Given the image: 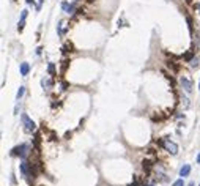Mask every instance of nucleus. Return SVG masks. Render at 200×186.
Here are the masks:
<instances>
[{
    "mask_svg": "<svg viewBox=\"0 0 200 186\" xmlns=\"http://www.w3.org/2000/svg\"><path fill=\"white\" fill-rule=\"evenodd\" d=\"M159 145L162 147L165 152L170 153L172 156H176V155H178V145H176L174 141H170V139H162V141H159Z\"/></svg>",
    "mask_w": 200,
    "mask_h": 186,
    "instance_id": "obj_1",
    "label": "nucleus"
},
{
    "mask_svg": "<svg viewBox=\"0 0 200 186\" xmlns=\"http://www.w3.org/2000/svg\"><path fill=\"white\" fill-rule=\"evenodd\" d=\"M29 152H30V145L29 144H19V145H16L13 150H11V156H19V158H24L29 155Z\"/></svg>",
    "mask_w": 200,
    "mask_h": 186,
    "instance_id": "obj_2",
    "label": "nucleus"
},
{
    "mask_svg": "<svg viewBox=\"0 0 200 186\" xmlns=\"http://www.w3.org/2000/svg\"><path fill=\"white\" fill-rule=\"evenodd\" d=\"M21 120H22V125H24V131H25V133L32 134L33 131L36 129V125H35V122H33V120L30 118L27 114H22V115H21Z\"/></svg>",
    "mask_w": 200,
    "mask_h": 186,
    "instance_id": "obj_3",
    "label": "nucleus"
},
{
    "mask_svg": "<svg viewBox=\"0 0 200 186\" xmlns=\"http://www.w3.org/2000/svg\"><path fill=\"white\" fill-rule=\"evenodd\" d=\"M180 85H181V88L186 93H191L192 88H194V84H192V79L189 76H181L180 77Z\"/></svg>",
    "mask_w": 200,
    "mask_h": 186,
    "instance_id": "obj_4",
    "label": "nucleus"
},
{
    "mask_svg": "<svg viewBox=\"0 0 200 186\" xmlns=\"http://www.w3.org/2000/svg\"><path fill=\"white\" fill-rule=\"evenodd\" d=\"M41 85H43L44 90H51V88L54 87V80L51 79V77H43V79H41Z\"/></svg>",
    "mask_w": 200,
    "mask_h": 186,
    "instance_id": "obj_5",
    "label": "nucleus"
},
{
    "mask_svg": "<svg viewBox=\"0 0 200 186\" xmlns=\"http://www.w3.org/2000/svg\"><path fill=\"white\" fill-rule=\"evenodd\" d=\"M19 71H21V76H27L30 73V65L24 62V63H21V66H19Z\"/></svg>",
    "mask_w": 200,
    "mask_h": 186,
    "instance_id": "obj_6",
    "label": "nucleus"
},
{
    "mask_svg": "<svg viewBox=\"0 0 200 186\" xmlns=\"http://www.w3.org/2000/svg\"><path fill=\"white\" fill-rule=\"evenodd\" d=\"M142 167H144V170L147 173L151 172V169H153V161H150V159H144L142 161Z\"/></svg>",
    "mask_w": 200,
    "mask_h": 186,
    "instance_id": "obj_7",
    "label": "nucleus"
},
{
    "mask_svg": "<svg viewBox=\"0 0 200 186\" xmlns=\"http://www.w3.org/2000/svg\"><path fill=\"white\" fill-rule=\"evenodd\" d=\"M191 173V166L189 164H184L181 169H180V177L181 178H184V177H187Z\"/></svg>",
    "mask_w": 200,
    "mask_h": 186,
    "instance_id": "obj_8",
    "label": "nucleus"
},
{
    "mask_svg": "<svg viewBox=\"0 0 200 186\" xmlns=\"http://www.w3.org/2000/svg\"><path fill=\"white\" fill-rule=\"evenodd\" d=\"M61 51H63L65 54H70V52H74V48H72L71 43H65V46L61 48Z\"/></svg>",
    "mask_w": 200,
    "mask_h": 186,
    "instance_id": "obj_9",
    "label": "nucleus"
},
{
    "mask_svg": "<svg viewBox=\"0 0 200 186\" xmlns=\"http://www.w3.org/2000/svg\"><path fill=\"white\" fill-rule=\"evenodd\" d=\"M192 57H194V49H189V51H187V52L183 55V60H186V62H191V60H194V59H192Z\"/></svg>",
    "mask_w": 200,
    "mask_h": 186,
    "instance_id": "obj_10",
    "label": "nucleus"
},
{
    "mask_svg": "<svg viewBox=\"0 0 200 186\" xmlns=\"http://www.w3.org/2000/svg\"><path fill=\"white\" fill-rule=\"evenodd\" d=\"M167 68L172 69V73H176V71H178V65H176L175 62H170V60L167 62Z\"/></svg>",
    "mask_w": 200,
    "mask_h": 186,
    "instance_id": "obj_11",
    "label": "nucleus"
},
{
    "mask_svg": "<svg viewBox=\"0 0 200 186\" xmlns=\"http://www.w3.org/2000/svg\"><path fill=\"white\" fill-rule=\"evenodd\" d=\"M68 66H70V60L65 59L63 62H61V69H60L61 74H65V73H66V68H68Z\"/></svg>",
    "mask_w": 200,
    "mask_h": 186,
    "instance_id": "obj_12",
    "label": "nucleus"
},
{
    "mask_svg": "<svg viewBox=\"0 0 200 186\" xmlns=\"http://www.w3.org/2000/svg\"><path fill=\"white\" fill-rule=\"evenodd\" d=\"M47 73L51 76H55V63H52V62H51V63L47 65Z\"/></svg>",
    "mask_w": 200,
    "mask_h": 186,
    "instance_id": "obj_13",
    "label": "nucleus"
},
{
    "mask_svg": "<svg viewBox=\"0 0 200 186\" xmlns=\"http://www.w3.org/2000/svg\"><path fill=\"white\" fill-rule=\"evenodd\" d=\"M24 92H25V87H24V85H21V87H19V90H17V95H16L17 101L22 98V95H24Z\"/></svg>",
    "mask_w": 200,
    "mask_h": 186,
    "instance_id": "obj_14",
    "label": "nucleus"
},
{
    "mask_svg": "<svg viewBox=\"0 0 200 186\" xmlns=\"http://www.w3.org/2000/svg\"><path fill=\"white\" fill-rule=\"evenodd\" d=\"M181 106H183V109H187V107H189V99H187L186 96L181 98Z\"/></svg>",
    "mask_w": 200,
    "mask_h": 186,
    "instance_id": "obj_15",
    "label": "nucleus"
},
{
    "mask_svg": "<svg viewBox=\"0 0 200 186\" xmlns=\"http://www.w3.org/2000/svg\"><path fill=\"white\" fill-rule=\"evenodd\" d=\"M186 21H187V25H189V32L192 33V30H194V24H192V17H191V16H186Z\"/></svg>",
    "mask_w": 200,
    "mask_h": 186,
    "instance_id": "obj_16",
    "label": "nucleus"
},
{
    "mask_svg": "<svg viewBox=\"0 0 200 186\" xmlns=\"http://www.w3.org/2000/svg\"><path fill=\"white\" fill-rule=\"evenodd\" d=\"M172 186H184V180L183 178H178V180H175L174 183H172Z\"/></svg>",
    "mask_w": 200,
    "mask_h": 186,
    "instance_id": "obj_17",
    "label": "nucleus"
},
{
    "mask_svg": "<svg viewBox=\"0 0 200 186\" xmlns=\"http://www.w3.org/2000/svg\"><path fill=\"white\" fill-rule=\"evenodd\" d=\"M57 32H59L60 36H63V22H59V25H57Z\"/></svg>",
    "mask_w": 200,
    "mask_h": 186,
    "instance_id": "obj_18",
    "label": "nucleus"
},
{
    "mask_svg": "<svg viewBox=\"0 0 200 186\" xmlns=\"http://www.w3.org/2000/svg\"><path fill=\"white\" fill-rule=\"evenodd\" d=\"M68 8H70V3H68V2H61V10L68 11Z\"/></svg>",
    "mask_w": 200,
    "mask_h": 186,
    "instance_id": "obj_19",
    "label": "nucleus"
},
{
    "mask_svg": "<svg viewBox=\"0 0 200 186\" xmlns=\"http://www.w3.org/2000/svg\"><path fill=\"white\" fill-rule=\"evenodd\" d=\"M24 25H25V21H19V25H17V30H19V32H22V30H24Z\"/></svg>",
    "mask_w": 200,
    "mask_h": 186,
    "instance_id": "obj_20",
    "label": "nucleus"
},
{
    "mask_svg": "<svg viewBox=\"0 0 200 186\" xmlns=\"http://www.w3.org/2000/svg\"><path fill=\"white\" fill-rule=\"evenodd\" d=\"M27 14H29V11H27V10H24V11H22V13H21V21H25Z\"/></svg>",
    "mask_w": 200,
    "mask_h": 186,
    "instance_id": "obj_21",
    "label": "nucleus"
},
{
    "mask_svg": "<svg viewBox=\"0 0 200 186\" xmlns=\"http://www.w3.org/2000/svg\"><path fill=\"white\" fill-rule=\"evenodd\" d=\"M43 2H44V0H40V2H38V5H36V11H40L41 5H43Z\"/></svg>",
    "mask_w": 200,
    "mask_h": 186,
    "instance_id": "obj_22",
    "label": "nucleus"
},
{
    "mask_svg": "<svg viewBox=\"0 0 200 186\" xmlns=\"http://www.w3.org/2000/svg\"><path fill=\"white\" fill-rule=\"evenodd\" d=\"M68 88V82H61V90H66Z\"/></svg>",
    "mask_w": 200,
    "mask_h": 186,
    "instance_id": "obj_23",
    "label": "nucleus"
},
{
    "mask_svg": "<svg viewBox=\"0 0 200 186\" xmlns=\"http://www.w3.org/2000/svg\"><path fill=\"white\" fill-rule=\"evenodd\" d=\"M25 3L27 5H33V0H25Z\"/></svg>",
    "mask_w": 200,
    "mask_h": 186,
    "instance_id": "obj_24",
    "label": "nucleus"
},
{
    "mask_svg": "<svg viewBox=\"0 0 200 186\" xmlns=\"http://www.w3.org/2000/svg\"><path fill=\"white\" fill-rule=\"evenodd\" d=\"M194 8H197V10L200 11V3H195V5H194Z\"/></svg>",
    "mask_w": 200,
    "mask_h": 186,
    "instance_id": "obj_25",
    "label": "nucleus"
},
{
    "mask_svg": "<svg viewBox=\"0 0 200 186\" xmlns=\"http://www.w3.org/2000/svg\"><path fill=\"white\" fill-rule=\"evenodd\" d=\"M187 186H195V183H194V181H191V183L187 185Z\"/></svg>",
    "mask_w": 200,
    "mask_h": 186,
    "instance_id": "obj_26",
    "label": "nucleus"
},
{
    "mask_svg": "<svg viewBox=\"0 0 200 186\" xmlns=\"http://www.w3.org/2000/svg\"><path fill=\"white\" fill-rule=\"evenodd\" d=\"M197 162H200V153L197 155Z\"/></svg>",
    "mask_w": 200,
    "mask_h": 186,
    "instance_id": "obj_27",
    "label": "nucleus"
},
{
    "mask_svg": "<svg viewBox=\"0 0 200 186\" xmlns=\"http://www.w3.org/2000/svg\"><path fill=\"white\" fill-rule=\"evenodd\" d=\"M87 2H88V3H91V2H95V0H87Z\"/></svg>",
    "mask_w": 200,
    "mask_h": 186,
    "instance_id": "obj_28",
    "label": "nucleus"
},
{
    "mask_svg": "<svg viewBox=\"0 0 200 186\" xmlns=\"http://www.w3.org/2000/svg\"><path fill=\"white\" fill-rule=\"evenodd\" d=\"M186 2H187V3H192V0H186Z\"/></svg>",
    "mask_w": 200,
    "mask_h": 186,
    "instance_id": "obj_29",
    "label": "nucleus"
},
{
    "mask_svg": "<svg viewBox=\"0 0 200 186\" xmlns=\"http://www.w3.org/2000/svg\"><path fill=\"white\" fill-rule=\"evenodd\" d=\"M199 90H200V82H199Z\"/></svg>",
    "mask_w": 200,
    "mask_h": 186,
    "instance_id": "obj_30",
    "label": "nucleus"
}]
</instances>
